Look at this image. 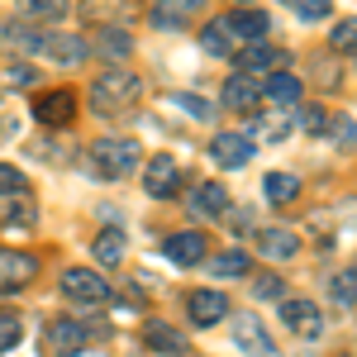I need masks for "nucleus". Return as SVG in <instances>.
Returning a JSON list of instances; mask_svg holds the SVG:
<instances>
[{"instance_id":"nucleus-22","label":"nucleus","mask_w":357,"mask_h":357,"mask_svg":"<svg viewBox=\"0 0 357 357\" xmlns=\"http://www.w3.org/2000/svg\"><path fill=\"white\" fill-rule=\"evenodd\" d=\"M191 210L195 215H205V220H215L229 210V191H224L220 181H205V186H195L191 191Z\"/></svg>"},{"instance_id":"nucleus-9","label":"nucleus","mask_w":357,"mask_h":357,"mask_svg":"<svg viewBox=\"0 0 357 357\" xmlns=\"http://www.w3.org/2000/svg\"><path fill=\"white\" fill-rule=\"evenodd\" d=\"M33 114H38V124L62 129V124L77 114V96H72V91H43V96L33 100Z\"/></svg>"},{"instance_id":"nucleus-7","label":"nucleus","mask_w":357,"mask_h":357,"mask_svg":"<svg viewBox=\"0 0 357 357\" xmlns=\"http://www.w3.org/2000/svg\"><path fill=\"white\" fill-rule=\"evenodd\" d=\"M281 319L291 324V333H301V338H319V329H324V314H319V305L296 301V296H286V301H281Z\"/></svg>"},{"instance_id":"nucleus-2","label":"nucleus","mask_w":357,"mask_h":357,"mask_svg":"<svg viewBox=\"0 0 357 357\" xmlns=\"http://www.w3.org/2000/svg\"><path fill=\"white\" fill-rule=\"evenodd\" d=\"M138 158H143V148H138L134 138H100L96 148H91V162H96V172L100 176H129L138 167Z\"/></svg>"},{"instance_id":"nucleus-29","label":"nucleus","mask_w":357,"mask_h":357,"mask_svg":"<svg viewBox=\"0 0 357 357\" xmlns=\"http://www.w3.org/2000/svg\"><path fill=\"white\" fill-rule=\"evenodd\" d=\"M324 134H329L338 148H357V124L348 114H329V129H324Z\"/></svg>"},{"instance_id":"nucleus-15","label":"nucleus","mask_w":357,"mask_h":357,"mask_svg":"<svg viewBox=\"0 0 357 357\" xmlns=\"http://www.w3.org/2000/svg\"><path fill=\"white\" fill-rule=\"evenodd\" d=\"M229 29H234L238 43H262V38L272 33V20H267L262 10H234V15H229Z\"/></svg>"},{"instance_id":"nucleus-8","label":"nucleus","mask_w":357,"mask_h":357,"mask_svg":"<svg viewBox=\"0 0 357 357\" xmlns=\"http://www.w3.org/2000/svg\"><path fill=\"white\" fill-rule=\"evenodd\" d=\"M234 343H238V353L248 357H272V338L262 329V319H252V314H234Z\"/></svg>"},{"instance_id":"nucleus-41","label":"nucleus","mask_w":357,"mask_h":357,"mask_svg":"<svg viewBox=\"0 0 357 357\" xmlns=\"http://www.w3.org/2000/svg\"><path fill=\"white\" fill-rule=\"evenodd\" d=\"M77 357H105V353H77Z\"/></svg>"},{"instance_id":"nucleus-26","label":"nucleus","mask_w":357,"mask_h":357,"mask_svg":"<svg viewBox=\"0 0 357 357\" xmlns=\"http://www.w3.org/2000/svg\"><path fill=\"white\" fill-rule=\"evenodd\" d=\"M210 272H215V276H229V281H238V276H248V252H243V248H234V252L210 257Z\"/></svg>"},{"instance_id":"nucleus-17","label":"nucleus","mask_w":357,"mask_h":357,"mask_svg":"<svg viewBox=\"0 0 357 357\" xmlns=\"http://www.w3.org/2000/svg\"><path fill=\"white\" fill-rule=\"evenodd\" d=\"M234 57H238V72H248V77H262V72H272L276 62H281V53H276L267 38L262 43H243Z\"/></svg>"},{"instance_id":"nucleus-6","label":"nucleus","mask_w":357,"mask_h":357,"mask_svg":"<svg viewBox=\"0 0 357 357\" xmlns=\"http://www.w3.org/2000/svg\"><path fill=\"white\" fill-rule=\"evenodd\" d=\"M143 186H148L153 200H172V195L181 191V167H176V158L153 153V162H148V172H143Z\"/></svg>"},{"instance_id":"nucleus-31","label":"nucleus","mask_w":357,"mask_h":357,"mask_svg":"<svg viewBox=\"0 0 357 357\" xmlns=\"http://www.w3.org/2000/svg\"><path fill=\"white\" fill-rule=\"evenodd\" d=\"M296 129H305V134H324V129H329V110H324V105H305V110H296Z\"/></svg>"},{"instance_id":"nucleus-39","label":"nucleus","mask_w":357,"mask_h":357,"mask_svg":"<svg viewBox=\"0 0 357 357\" xmlns=\"http://www.w3.org/2000/svg\"><path fill=\"white\" fill-rule=\"evenodd\" d=\"M172 105H181L191 119H210V100H200V96H172Z\"/></svg>"},{"instance_id":"nucleus-32","label":"nucleus","mask_w":357,"mask_h":357,"mask_svg":"<svg viewBox=\"0 0 357 357\" xmlns=\"http://www.w3.org/2000/svg\"><path fill=\"white\" fill-rule=\"evenodd\" d=\"M329 43H333V53H357V20H338Z\"/></svg>"},{"instance_id":"nucleus-18","label":"nucleus","mask_w":357,"mask_h":357,"mask_svg":"<svg viewBox=\"0 0 357 357\" xmlns=\"http://www.w3.org/2000/svg\"><path fill=\"white\" fill-rule=\"evenodd\" d=\"M191 15H200V0H158L153 5V24L158 29H186Z\"/></svg>"},{"instance_id":"nucleus-25","label":"nucleus","mask_w":357,"mask_h":357,"mask_svg":"<svg viewBox=\"0 0 357 357\" xmlns=\"http://www.w3.org/2000/svg\"><path fill=\"white\" fill-rule=\"evenodd\" d=\"M124 234H119V229H105V234H100V238H96V262H100V267H119V262H124Z\"/></svg>"},{"instance_id":"nucleus-19","label":"nucleus","mask_w":357,"mask_h":357,"mask_svg":"<svg viewBox=\"0 0 357 357\" xmlns=\"http://www.w3.org/2000/svg\"><path fill=\"white\" fill-rule=\"evenodd\" d=\"M200 48H205L210 57H229V53H238V48H243V43L234 38V29H229V15L205 24V33H200Z\"/></svg>"},{"instance_id":"nucleus-30","label":"nucleus","mask_w":357,"mask_h":357,"mask_svg":"<svg viewBox=\"0 0 357 357\" xmlns=\"http://www.w3.org/2000/svg\"><path fill=\"white\" fill-rule=\"evenodd\" d=\"M333 301L338 305H357V267H343V272L333 276Z\"/></svg>"},{"instance_id":"nucleus-11","label":"nucleus","mask_w":357,"mask_h":357,"mask_svg":"<svg viewBox=\"0 0 357 357\" xmlns=\"http://www.w3.org/2000/svg\"><path fill=\"white\" fill-rule=\"evenodd\" d=\"M224 105L229 110H257L262 105V77H248V72L229 77L224 82Z\"/></svg>"},{"instance_id":"nucleus-35","label":"nucleus","mask_w":357,"mask_h":357,"mask_svg":"<svg viewBox=\"0 0 357 357\" xmlns=\"http://www.w3.org/2000/svg\"><path fill=\"white\" fill-rule=\"evenodd\" d=\"M24 15H33V20H62L67 0H24Z\"/></svg>"},{"instance_id":"nucleus-36","label":"nucleus","mask_w":357,"mask_h":357,"mask_svg":"<svg viewBox=\"0 0 357 357\" xmlns=\"http://www.w3.org/2000/svg\"><path fill=\"white\" fill-rule=\"evenodd\" d=\"M252 296H257V301H286V286H281V276H257V281H252Z\"/></svg>"},{"instance_id":"nucleus-40","label":"nucleus","mask_w":357,"mask_h":357,"mask_svg":"<svg viewBox=\"0 0 357 357\" xmlns=\"http://www.w3.org/2000/svg\"><path fill=\"white\" fill-rule=\"evenodd\" d=\"M10 86H33V67L29 62H15L10 67Z\"/></svg>"},{"instance_id":"nucleus-1","label":"nucleus","mask_w":357,"mask_h":357,"mask_svg":"<svg viewBox=\"0 0 357 357\" xmlns=\"http://www.w3.org/2000/svg\"><path fill=\"white\" fill-rule=\"evenodd\" d=\"M138 96H143V82H138L134 72L110 67L105 77H96V86H91V110L96 114H119V110H129Z\"/></svg>"},{"instance_id":"nucleus-4","label":"nucleus","mask_w":357,"mask_h":357,"mask_svg":"<svg viewBox=\"0 0 357 357\" xmlns=\"http://www.w3.org/2000/svg\"><path fill=\"white\" fill-rule=\"evenodd\" d=\"M186 314H191L195 329H215V324L229 319V296L215 291V286H200V291L186 296Z\"/></svg>"},{"instance_id":"nucleus-12","label":"nucleus","mask_w":357,"mask_h":357,"mask_svg":"<svg viewBox=\"0 0 357 357\" xmlns=\"http://www.w3.org/2000/svg\"><path fill=\"white\" fill-rule=\"evenodd\" d=\"M162 248H167V257H172L176 267H195V262H205V234H200V229H181V234H172Z\"/></svg>"},{"instance_id":"nucleus-3","label":"nucleus","mask_w":357,"mask_h":357,"mask_svg":"<svg viewBox=\"0 0 357 357\" xmlns=\"http://www.w3.org/2000/svg\"><path fill=\"white\" fill-rule=\"evenodd\" d=\"M62 296L72 305H86V310H91V305L110 301V281L100 272H91V267H67V272H62Z\"/></svg>"},{"instance_id":"nucleus-16","label":"nucleus","mask_w":357,"mask_h":357,"mask_svg":"<svg viewBox=\"0 0 357 357\" xmlns=\"http://www.w3.org/2000/svg\"><path fill=\"white\" fill-rule=\"evenodd\" d=\"M257 252H262L267 262H286V257L301 252V238H296L291 229H262V234H257Z\"/></svg>"},{"instance_id":"nucleus-10","label":"nucleus","mask_w":357,"mask_h":357,"mask_svg":"<svg viewBox=\"0 0 357 357\" xmlns=\"http://www.w3.org/2000/svg\"><path fill=\"white\" fill-rule=\"evenodd\" d=\"M210 153H215V162H220V167L238 172V167L252 162V138H248V134H215Z\"/></svg>"},{"instance_id":"nucleus-27","label":"nucleus","mask_w":357,"mask_h":357,"mask_svg":"<svg viewBox=\"0 0 357 357\" xmlns=\"http://www.w3.org/2000/svg\"><path fill=\"white\" fill-rule=\"evenodd\" d=\"M291 129H296V119H281V114H257V119H252V134L267 138V143H281Z\"/></svg>"},{"instance_id":"nucleus-37","label":"nucleus","mask_w":357,"mask_h":357,"mask_svg":"<svg viewBox=\"0 0 357 357\" xmlns=\"http://www.w3.org/2000/svg\"><path fill=\"white\" fill-rule=\"evenodd\" d=\"M105 15H119V20H124V15H134V10H129L124 0H91V5H86V20H105Z\"/></svg>"},{"instance_id":"nucleus-38","label":"nucleus","mask_w":357,"mask_h":357,"mask_svg":"<svg viewBox=\"0 0 357 357\" xmlns=\"http://www.w3.org/2000/svg\"><path fill=\"white\" fill-rule=\"evenodd\" d=\"M286 5H291L301 20H329V10H333L329 0H286Z\"/></svg>"},{"instance_id":"nucleus-33","label":"nucleus","mask_w":357,"mask_h":357,"mask_svg":"<svg viewBox=\"0 0 357 357\" xmlns=\"http://www.w3.org/2000/svg\"><path fill=\"white\" fill-rule=\"evenodd\" d=\"M96 48H100L105 57H129V48H134V43H129V33H124V29H105Z\"/></svg>"},{"instance_id":"nucleus-23","label":"nucleus","mask_w":357,"mask_h":357,"mask_svg":"<svg viewBox=\"0 0 357 357\" xmlns=\"http://www.w3.org/2000/svg\"><path fill=\"white\" fill-rule=\"evenodd\" d=\"M262 96L276 100V105H296V100H301V77H291V72H267V77H262Z\"/></svg>"},{"instance_id":"nucleus-5","label":"nucleus","mask_w":357,"mask_h":357,"mask_svg":"<svg viewBox=\"0 0 357 357\" xmlns=\"http://www.w3.org/2000/svg\"><path fill=\"white\" fill-rule=\"evenodd\" d=\"M33 276H38V257H33V252H20V248H0V296H10V291H24Z\"/></svg>"},{"instance_id":"nucleus-14","label":"nucleus","mask_w":357,"mask_h":357,"mask_svg":"<svg viewBox=\"0 0 357 357\" xmlns=\"http://www.w3.org/2000/svg\"><path fill=\"white\" fill-rule=\"evenodd\" d=\"M38 53L53 57V62H62V67H77L91 48H86L82 38H72V33H43V43H38Z\"/></svg>"},{"instance_id":"nucleus-24","label":"nucleus","mask_w":357,"mask_h":357,"mask_svg":"<svg viewBox=\"0 0 357 357\" xmlns=\"http://www.w3.org/2000/svg\"><path fill=\"white\" fill-rule=\"evenodd\" d=\"M262 191H267V200H272V205H291V200L301 195V181H296L291 172H267Z\"/></svg>"},{"instance_id":"nucleus-21","label":"nucleus","mask_w":357,"mask_h":357,"mask_svg":"<svg viewBox=\"0 0 357 357\" xmlns=\"http://www.w3.org/2000/svg\"><path fill=\"white\" fill-rule=\"evenodd\" d=\"M143 343H148V353H167V357H176L181 348H186V338L172 329V324H162V319H148V329H143Z\"/></svg>"},{"instance_id":"nucleus-28","label":"nucleus","mask_w":357,"mask_h":357,"mask_svg":"<svg viewBox=\"0 0 357 357\" xmlns=\"http://www.w3.org/2000/svg\"><path fill=\"white\" fill-rule=\"evenodd\" d=\"M20 333H24V324H20V314H15V310H0V357L20 348Z\"/></svg>"},{"instance_id":"nucleus-34","label":"nucleus","mask_w":357,"mask_h":357,"mask_svg":"<svg viewBox=\"0 0 357 357\" xmlns=\"http://www.w3.org/2000/svg\"><path fill=\"white\" fill-rule=\"evenodd\" d=\"M0 195H29V176L20 167L0 162Z\"/></svg>"},{"instance_id":"nucleus-20","label":"nucleus","mask_w":357,"mask_h":357,"mask_svg":"<svg viewBox=\"0 0 357 357\" xmlns=\"http://www.w3.org/2000/svg\"><path fill=\"white\" fill-rule=\"evenodd\" d=\"M0 224L10 229H33L38 224V205L29 195H0Z\"/></svg>"},{"instance_id":"nucleus-13","label":"nucleus","mask_w":357,"mask_h":357,"mask_svg":"<svg viewBox=\"0 0 357 357\" xmlns=\"http://www.w3.org/2000/svg\"><path fill=\"white\" fill-rule=\"evenodd\" d=\"M86 324H77V319H53L48 324V343H53V353H62V357H77V353H86Z\"/></svg>"}]
</instances>
